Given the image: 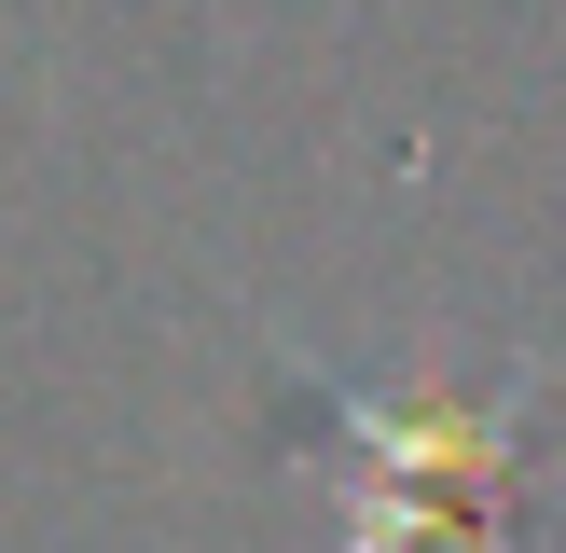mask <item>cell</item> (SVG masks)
Here are the masks:
<instances>
[{
  "instance_id": "6da1fadb",
  "label": "cell",
  "mask_w": 566,
  "mask_h": 553,
  "mask_svg": "<svg viewBox=\"0 0 566 553\" xmlns=\"http://www.w3.org/2000/svg\"><path fill=\"white\" fill-rule=\"evenodd\" d=\"M566 374V346H525L512 387H332L291 374V429L304 457H332V553H525V470H539V387Z\"/></svg>"
}]
</instances>
